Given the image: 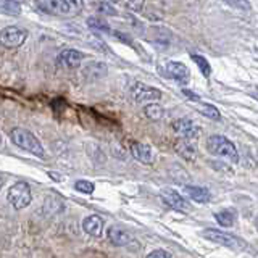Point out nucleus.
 <instances>
[{"label":"nucleus","mask_w":258,"mask_h":258,"mask_svg":"<svg viewBox=\"0 0 258 258\" xmlns=\"http://www.w3.org/2000/svg\"><path fill=\"white\" fill-rule=\"evenodd\" d=\"M10 139L15 145H18L20 149L26 150L32 155H36L39 158H45V150L42 147V144L37 139V137L32 134L28 129L23 127H13L10 133Z\"/></svg>","instance_id":"f257e3e1"},{"label":"nucleus","mask_w":258,"mask_h":258,"mask_svg":"<svg viewBox=\"0 0 258 258\" xmlns=\"http://www.w3.org/2000/svg\"><path fill=\"white\" fill-rule=\"evenodd\" d=\"M207 150L216 157L232 161V163H237L239 161V152L236 149V145L224 136H218V134L210 136L207 139Z\"/></svg>","instance_id":"f03ea898"},{"label":"nucleus","mask_w":258,"mask_h":258,"mask_svg":"<svg viewBox=\"0 0 258 258\" xmlns=\"http://www.w3.org/2000/svg\"><path fill=\"white\" fill-rule=\"evenodd\" d=\"M8 202L15 210H23L31 204V187L26 182H15L8 189Z\"/></svg>","instance_id":"7ed1b4c3"},{"label":"nucleus","mask_w":258,"mask_h":258,"mask_svg":"<svg viewBox=\"0 0 258 258\" xmlns=\"http://www.w3.org/2000/svg\"><path fill=\"white\" fill-rule=\"evenodd\" d=\"M26 39H28V31L16 28V26H8L0 32V44L7 48L21 47L26 42Z\"/></svg>","instance_id":"20e7f679"},{"label":"nucleus","mask_w":258,"mask_h":258,"mask_svg":"<svg viewBox=\"0 0 258 258\" xmlns=\"http://www.w3.org/2000/svg\"><path fill=\"white\" fill-rule=\"evenodd\" d=\"M160 197L169 208L176 210V212H179V213H190L192 212V205L181 196V194H177L173 189H163L160 192Z\"/></svg>","instance_id":"39448f33"},{"label":"nucleus","mask_w":258,"mask_h":258,"mask_svg":"<svg viewBox=\"0 0 258 258\" xmlns=\"http://www.w3.org/2000/svg\"><path fill=\"white\" fill-rule=\"evenodd\" d=\"M131 95L134 97L136 102L147 103V102H157L161 99V91L157 87H152L142 83H134L131 86Z\"/></svg>","instance_id":"423d86ee"},{"label":"nucleus","mask_w":258,"mask_h":258,"mask_svg":"<svg viewBox=\"0 0 258 258\" xmlns=\"http://www.w3.org/2000/svg\"><path fill=\"white\" fill-rule=\"evenodd\" d=\"M173 129L177 136H181L182 139L185 141H194V139H199L202 129L200 126H197L194 123L192 119L189 118H181V119H176L173 121Z\"/></svg>","instance_id":"0eeeda50"},{"label":"nucleus","mask_w":258,"mask_h":258,"mask_svg":"<svg viewBox=\"0 0 258 258\" xmlns=\"http://www.w3.org/2000/svg\"><path fill=\"white\" fill-rule=\"evenodd\" d=\"M165 75L179 84H187L190 79L189 68L181 61H166L165 63Z\"/></svg>","instance_id":"6e6552de"},{"label":"nucleus","mask_w":258,"mask_h":258,"mask_svg":"<svg viewBox=\"0 0 258 258\" xmlns=\"http://www.w3.org/2000/svg\"><path fill=\"white\" fill-rule=\"evenodd\" d=\"M204 236L210 240L216 242V244H221L224 247H231V248H236L237 245H242V240L237 239L236 236H232L229 232H224L220 229H205L204 231Z\"/></svg>","instance_id":"1a4fd4ad"},{"label":"nucleus","mask_w":258,"mask_h":258,"mask_svg":"<svg viewBox=\"0 0 258 258\" xmlns=\"http://www.w3.org/2000/svg\"><path fill=\"white\" fill-rule=\"evenodd\" d=\"M83 60H84V53L76 50V48H64L58 55V64L68 70L78 68L79 64L83 63Z\"/></svg>","instance_id":"9d476101"},{"label":"nucleus","mask_w":258,"mask_h":258,"mask_svg":"<svg viewBox=\"0 0 258 258\" xmlns=\"http://www.w3.org/2000/svg\"><path fill=\"white\" fill-rule=\"evenodd\" d=\"M107 237H108V240L111 242V244L116 245V247L127 245L129 242L133 240L131 234H129L124 228H121V226H110V229L107 232Z\"/></svg>","instance_id":"9b49d317"},{"label":"nucleus","mask_w":258,"mask_h":258,"mask_svg":"<svg viewBox=\"0 0 258 258\" xmlns=\"http://www.w3.org/2000/svg\"><path fill=\"white\" fill-rule=\"evenodd\" d=\"M131 155L144 165H150L153 161V150L147 144L133 142L131 144Z\"/></svg>","instance_id":"f8f14e48"},{"label":"nucleus","mask_w":258,"mask_h":258,"mask_svg":"<svg viewBox=\"0 0 258 258\" xmlns=\"http://www.w3.org/2000/svg\"><path fill=\"white\" fill-rule=\"evenodd\" d=\"M174 150L179 157H182L187 161H194L197 157V145L192 141H185V139H177L174 142Z\"/></svg>","instance_id":"ddd939ff"},{"label":"nucleus","mask_w":258,"mask_h":258,"mask_svg":"<svg viewBox=\"0 0 258 258\" xmlns=\"http://www.w3.org/2000/svg\"><path fill=\"white\" fill-rule=\"evenodd\" d=\"M40 8H42L44 12L50 13V15H60V16H71L73 15L63 0H42Z\"/></svg>","instance_id":"4468645a"},{"label":"nucleus","mask_w":258,"mask_h":258,"mask_svg":"<svg viewBox=\"0 0 258 258\" xmlns=\"http://www.w3.org/2000/svg\"><path fill=\"white\" fill-rule=\"evenodd\" d=\"M182 192L189 199L199 202V204H207V202L210 200V197H212L210 190L205 189V187H200V185H184Z\"/></svg>","instance_id":"2eb2a0df"},{"label":"nucleus","mask_w":258,"mask_h":258,"mask_svg":"<svg viewBox=\"0 0 258 258\" xmlns=\"http://www.w3.org/2000/svg\"><path fill=\"white\" fill-rule=\"evenodd\" d=\"M83 229L87 234H91V236L99 237V236H102V232H103V220L99 215L87 216L86 220L83 221Z\"/></svg>","instance_id":"dca6fc26"},{"label":"nucleus","mask_w":258,"mask_h":258,"mask_svg":"<svg viewBox=\"0 0 258 258\" xmlns=\"http://www.w3.org/2000/svg\"><path fill=\"white\" fill-rule=\"evenodd\" d=\"M83 76L89 81H97L102 79L103 76H107V64H103L100 61H92L83 70Z\"/></svg>","instance_id":"f3484780"},{"label":"nucleus","mask_w":258,"mask_h":258,"mask_svg":"<svg viewBox=\"0 0 258 258\" xmlns=\"http://www.w3.org/2000/svg\"><path fill=\"white\" fill-rule=\"evenodd\" d=\"M215 220L221 226H224V228H231L237 220V213H236V210L226 208V210H221V212L215 213Z\"/></svg>","instance_id":"a211bd4d"},{"label":"nucleus","mask_w":258,"mask_h":258,"mask_svg":"<svg viewBox=\"0 0 258 258\" xmlns=\"http://www.w3.org/2000/svg\"><path fill=\"white\" fill-rule=\"evenodd\" d=\"M196 108L202 113L204 116L210 118V119H215V121H220L221 119V113L218 111L216 107H213L212 103H204V102H197Z\"/></svg>","instance_id":"6ab92c4d"},{"label":"nucleus","mask_w":258,"mask_h":258,"mask_svg":"<svg viewBox=\"0 0 258 258\" xmlns=\"http://www.w3.org/2000/svg\"><path fill=\"white\" fill-rule=\"evenodd\" d=\"M144 113H145V116H147L149 119H153V121H157V119H161L165 115V110L163 107H161L160 103H147L145 105V108H144Z\"/></svg>","instance_id":"aec40b11"},{"label":"nucleus","mask_w":258,"mask_h":258,"mask_svg":"<svg viewBox=\"0 0 258 258\" xmlns=\"http://www.w3.org/2000/svg\"><path fill=\"white\" fill-rule=\"evenodd\" d=\"M0 12L10 16H18L21 13V5L16 0H0Z\"/></svg>","instance_id":"412c9836"},{"label":"nucleus","mask_w":258,"mask_h":258,"mask_svg":"<svg viewBox=\"0 0 258 258\" xmlns=\"http://www.w3.org/2000/svg\"><path fill=\"white\" fill-rule=\"evenodd\" d=\"M190 58L196 61V64L200 68L202 71V75H204L205 78H210V75H212V67H210V63L207 58H204L202 55H196V53H192L190 55Z\"/></svg>","instance_id":"4be33fe9"},{"label":"nucleus","mask_w":258,"mask_h":258,"mask_svg":"<svg viewBox=\"0 0 258 258\" xmlns=\"http://www.w3.org/2000/svg\"><path fill=\"white\" fill-rule=\"evenodd\" d=\"M224 2L228 5H231L232 8H236V10H239V12H250V8H252L248 0H224Z\"/></svg>","instance_id":"5701e85b"},{"label":"nucleus","mask_w":258,"mask_h":258,"mask_svg":"<svg viewBox=\"0 0 258 258\" xmlns=\"http://www.w3.org/2000/svg\"><path fill=\"white\" fill-rule=\"evenodd\" d=\"M87 24L91 28H94V29H99V31H102V32H111V29H110V26L107 23H103L102 20H99V18H89L87 20Z\"/></svg>","instance_id":"b1692460"},{"label":"nucleus","mask_w":258,"mask_h":258,"mask_svg":"<svg viewBox=\"0 0 258 258\" xmlns=\"http://www.w3.org/2000/svg\"><path fill=\"white\" fill-rule=\"evenodd\" d=\"M76 190H79V192H84V194H92L94 190H95V185H94V182H91V181H86V179H79L78 182H76Z\"/></svg>","instance_id":"393cba45"},{"label":"nucleus","mask_w":258,"mask_h":258,"mask_svg":"<svg viewBox=\"0 0 258 258\" xmlns=\"http://www.w3.org/2000/svg\"><path fill=\"white\" fill-rule=\"evenodd\" d=\"M63 2L67 4V7L70 8L73 15H76L83 10V0H63Z\"/></svg>","instance_id":"a878e982"},{"label":"nucleus","mask_w":258,"mask_h":258,"mask_svg":"<svg viewBox=\"0 0 258 258\" xmlns=\"http://www.w3.org/2000/svg\"><path fill=\"white\" fill-rule=\"evenodd\" d=\"M145 258H173V255L166 252V250H153V252H150Z\"/></svg>","instance_id":"bb28decb"},{"label":"nucleus","mask_w":258,"mask_h":258,"mask_svg":"<svg viewBox=\"0 0 258 258\" xmlns=\"http://www.w3.org/2000/svg\"><path fill=\"white\" fill-rule=\"evenodd\" d=\"M99 13H105V15H115L116 12H115V8H113L110 4H105V2H102V4L99 5Z\"/></svg>","instance_id":"cd10ccee"},{"label":"nucleus","mask_w":258,"mask_h":258,"mask_svg":"<svg viewBox=\"0 0 258 258\" xmlns=\"http://www.w3.org/2000/svg\"><path fill=\"white\" fill-rule=\"evenodd\" d=\"M144 0H127V7L133 8V10H141Z\"/></svg>","instance_id":"c85d7f7f"},{"label":"nucleus","mask_w":258,"mask_h":258,"mask_svg":"<svg viewBox=\"0 0 258 258\" xmlns=\"http://www.w3.org/2000/svg\"><path fill=\"white\" fill-rule=\"evenodd\" d=\"M182 94L184 95H187L190 100H194V102H200V97L199 95H196L194 92H190V91H187V89H182Z\"/></svg>","instance_id":"c756f323"},{"label":"nucleus","mask_w":258,"mask_h":258,"mask_svg":"<svg viewBox=\"0 0 258 258\" xmlns=\"http://www.w3.org/2000/svg\"><path fill=\"white\" fill-rule=\"evenodd\" d=\"M103 2H105V4H118L119 0H103Z\"/></svg>","instance_id":"7c9ffc66"},{"label":"nucleus","mask_w":258,"mask_h":258,"mask_svg":"<svg viewBox=\"0 0 258 258\" xmlns=\"http://www.w3.org/2000/svg\"><path fill=\"white\" fill-rule=\"evenodd\" d=\"M2 185H4V181H2V179H0V189H2Z\"/></svg>","instance_id":"2f4dec72"},{"label":"nucleus","mask_w":258,"mask_h":258,"mask_svg":"<svg viewBox=\"0 0 258 258\" xmlns=\"http://www.w3.org/2000/svg\"><path fill=\"white\" fill-rule=\"evenodd\" d=\"M0 145H2V136H0Z\"/></svg>","instance_id":"473e14b6"}]
</instances>
